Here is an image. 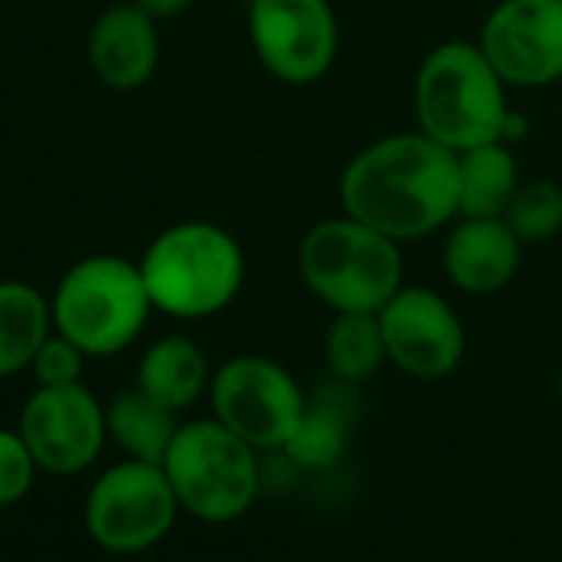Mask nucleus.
Wrapping results in <instances>:
<instances>
[{"label": "nucleus", "instance_id": "nucleus-1", "mask_svg": "<svg viewBox=\"0 0 562 562\" xmlns=\"http://www.w3.org/2000/svg\"><path fill=\"white\" fill-rule=\"evenodd\" d=\"M341 209L394 241H417L457 218V153L427 133L374 139L341 172Z\"/></svg>", "mask_w": 562, "mask_h": 562}, {"label": "nucleus", "instance_id": "nucleus-2", "mask_svg": "<svg viewBox=\"0 0 562 562\" xmlns=\"http://www.w3.org/2000/svg\"><path fill=\"white\" fill-rule=\"evenodd\" d=\"M417 130L453 153L506 139L509 100L506 83L470 41L437 44L414 77Z\"/></svg>", "mask_w": 562, "mask_h": 562}, {"label": "nucleus", "instance_id": "nucleus-3", "mask_svg": "<svg viewBox=\"0 0 562 562\" xmlns=\"http://www.w3.org/2000/svg\"><path fill=\"white\" fill-rule=\"evenodd\" d=\"M305 289L338 312H381L404 289L401 241L341 212L312 225L299 245Z\"/></svg>", "mask_w": 562, "mask_h": 562}, {"label": "nucleus", "instance_id": "nucleus-4", "mask_svg": "<svg viewBox=\"0 0 562 562\" xmlns=\"http://www.w3.org/2000/svg\"><path fill=\"white\" fill-rule=\"evenodd\" d=\"M139 271L162 315L212 318L241 295L245 251L212 222H179L153 238Z\"/></svg>", "mask_w": 562, "mask_h": 562}, {"label": "nucleus", "instance_id": "nucleus-5", "mask_svg": "<svg viewBox=\"0 0 562 562\" xmlns=\"http://www.w3.org/2000/svg\"><path fill=\"white\" fill-rule=\"evenodd\" d=\"M54 325L90 358H110L130 348L153 312L139 265L116 255L77 261L54 295Z\"/></svg>", "mask_w": 562, "mask_h": 562}, {"label": "nucleus", "instance_id": "nucleus-6", "mask_svg": "<svg viewBox=\"0 0 562 562\" xmlns=\"http://www.w3.org/2000/svg\"><path fill=\"white\" fill-rule=\"evenodd\" d=\"M162 470L179 506L202 522H232L258 496V450L215 417L182 424Z\"/></svg>", "mask_w": 562, "mask_h": 562}, {"label": "nucleus", "instance_id": "nucleus-7", "mask_svg": "<svg viewBox=\"0 0 562 562\" xmlns=\"http://www.w3.org/2000/svg\"><path fill=\"white\" fill-rule=\"evenodd\" d=\"M179 509L176 490L159 463L123 460L90 486L83 526L100 549L113 555H136L169 536Z\"/></svg>", "mask_w": 562, "mask_h": 562}, {"label": "nucleus", "instance_id": "nucleus-8", "mask_svg": "<svg viewBox=\"0 0 562 562\" xmlns=\"http://www.w3.org/2000/svg\"><path fill=\"white\" fill-rule=\"evenodd\" d=\"M212 417L255 450H281L295 434L308 397L295 374L261 355L225 361L209 384Z\"/></svg>", "mask_w": 562, "mask_h": 562}, {"label": "nucleus", "instance_id": "nucleus-9", "mask_svg": "<svg viewBox=\"0 0 562 562\" xmlns=\"http://www.w3.org/2000/svg\"><path fill=\"white\" fill-rule=\"evenodd\" d=\"M248 41L278 83L312 87L335 67L341 27L331 0H251Z\"/></svg>", "mask_w": 562, "mask_h": 562}, {"label": "nucleus", "instance_id": "nucleus-10", "mask_svg": "<svg viewBox=\"0 0 562 562\" xmlns=\"http://www.w3.org/2000/svg\"><path fill=\"white\" fill-rule=\"evenodd\" d=\"M480 50L506 87L562 80V0H499L480 27Z\"/></svg>", "mask_w": 562, "mask_h": 562}, {"label": "nucleus", "instance_id": "nucleus-11", "mask_svg": "<svg viewBox=\"0 0 562 562\" xmlns=\"http://www.w3.org/2000/svg\"><path fill=\"white\" fill-rule=\"evenodd\" d=\"M387 361L417 381L450 378L467 355V331L457 308L434 289L404 285L381 312Z\"/></svg>", "mask_w": 562, "mask_h": 562}, {"label": "nucleus", "instance_id": "nucleus-12", "mask_svg": "<svg viewBox=\"0 0 562 562\" xmlns=\"http://www.w3.org/2000/svg\"><path fill=\"white\" fill-rule=\"evenodd\" d=\"M21 437L41 470L54 476L83 473L110 437L106 411L83 384L37 387L21 411Z\"/></svg>", "mask_w": 562, "mask_h": 562}, {"label": "nucleus", "instance_id": "nucleus-13", "mask_svg": "<svg viewBox=\"0 0 562 562\" xmlns=\"http://www.w3.org/2000/svg\"><path fill=\"white\" fill-rule=\"evenodd\" d=\"M522 241L506 218H457L443 241V274L463 295H496L516 278Z\"/></svg>", "mask_w": 562, "mask_h": 562}, {"label": "nucleus", "instance_id": "nucleus-14", "mask_svg": "<svg viewBox=\"0 0 562 562\" xmlns=\"http://www.w3.org/2000/svg\"><path fill=\"white\" fill-rule=\"evenodd\" d=\"M90 64L110 90H139L159 64L156 18L139 4H113L90 31Z\"/></svg>", "mask_w": 562, "mask_h": 562}, {"label": "nucleus", "instance_id": "nucleus-15", "mask_svg": "<svg viewBox=\"0 0 562 562\" xmlns=\"http://www.w3.org/2000/svg\"><path fill=\"white\" fill-rule=\"evenodd\" d=\"M209 358L186 335H169L149 345L136 371V387L176 414L192 407L202 397V391H209Z\"/></svg>", "mask_w": 562, "mask_h": 562}, {"label": "nucleus", "instance_id": "nucleus-16", "mask_svg": "<svg viewBox=\"0 0 562 562\" xmlns=\"http://www.w3.org/2000/svg\"><path fill=\"white\" fill-rule=\"evenodd\" d=\"M519 182L506 139L457 153V218H503Z\"/></svg>", "mask_w": 562, "mask_h": 562}, {"label": "nucleus", "instance_id": "nucleus-17", "mask_svg": "<svg viewBox=\"0 0 562 562\" xmlns=\"http://www.w3.org/2000/svg\"><path fill=\"white\" fill-rule=\"evenodd\" d=\"M54 312L44 295L24 281H0V378L34 364L41 345L50 338Z\"/></svg>", "mask_w": 562, "mask_h": 562}, {"label": "nucleus", "instance_id": "nucleus-18", "mask_svg": "<svg viewBox=\"0 0 562 562\" xmlns=\"http://www.w3.org/2000/svg\"><path fill=\"white\" fill-rule=\"evenodd\" d=\"M179 427L182 424H176V411L162 407L159 401H153L139 387L113 397V404L106 407L110 440L130 460H143V463H159L162 467V460H166Z\"/></svg>", "mask_w": 562, "mask_h": 562}, {"label": "nucleus", "instance_id": "nucleus-19", "mask_svg": "<svg viewBox=\"0 0 562 562\" xmlns=\"http://www.w3.org/2000/svg\"><path fill=\"white\" fill-rule=\"evenodd\" d=\"M325 361L341 384H364L387 364L381 318L374 312H338L325 335Z\"/></svg>", "mask_w": 562, "mask_h": 562}, {"label": "nucleus", "instance_id": "nucleus-20", "mask_svg": "<svg viewBox=\"0 0 562 562\" xmlns=\"http://www.w3.org/2000/svg\"><path fill=\"white\" fill-rule=\"evenodd\" d=\"M348 443H351L348 407L338 404L335 397H325V401H308L295 434L281 447V453L302 470H328L345 457Z\"/></svg>", "mask_w": 562, "mask_h": 562}, {"label": "nucleus", "instance_id": "nucleus-21", "mask_svg": "<svg viewBox=\"0 0 562 562\" xmlns=\"http://www.w3.org/2000/svg\"><path fill=\"white\" fill-rule=\"evenodd\" d=\"M503 218L522 245H542L555 238L562 232V186L552 179L519 182Z\"/></svg>", "mask_w": 562, "mask_h": 562}, {"label": "nucleus", "instance_id": "nucleus-22", "mask_svg": "<svg viewBox=\"0 0 562 562\" xmlns=\"http://www.w3.org/2000/svg\"><path fill=\"white\" fill-rule=\"evenodd\" d=\"M37 470L41 467L21 430H0V506L21 503L31 493Z\"/></svg>", "mask_w": 562, "mask_h": 562}, {"label": "nucleus", "instance_id": "nucleus-23", "mask_svg": "<svg viewBox=\"0 0 562 562\" xmlns=\"http://www.w3.org/2000/svg\"><path fill=\"white\" fill-rule=\"evenodd\" d=\"M83 351L57 331V338H47L34 358V378L41 387H64V384H80L83 374Z\"/></svg>", "mask_w": 562, "mask_h": 562}, {"label": "nucleus", "instance_id": "nucleus-24", "mask_svg": "<svg viewBox=\"0 0 562 562\" xmlns=\"http://www.w3.org/2000/svg\"><path fill=\"white\" fill-rule=\"evenodd\" d=\"M133 4H139L149 18H156V21H169V18H179V14H186L195 0H133Z\"/></svg>", "mask_w": 562, "mask_h": 562}]
</instances>
